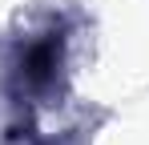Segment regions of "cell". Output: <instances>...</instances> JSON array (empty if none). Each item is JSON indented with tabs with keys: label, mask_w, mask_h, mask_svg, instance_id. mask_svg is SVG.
Listing matches in <instances>:
<instances>
[{
	"label": "cell",
	"mask_w": 149,
	"mask_h": 145,
	"mask_svg": "<svg viewBox=\"0 0 149 145\" xmlns=\"http://www.w3.org/2000/svg\"><path fill=\"white\" fill-rule=\"evenodd\" d=\"M65 89V36L45 28L20 40L12 56V101L20 109H45Z\"/></svg>",
	"instance_id": "6da1fadb"
}]
</instances>
